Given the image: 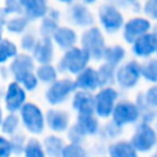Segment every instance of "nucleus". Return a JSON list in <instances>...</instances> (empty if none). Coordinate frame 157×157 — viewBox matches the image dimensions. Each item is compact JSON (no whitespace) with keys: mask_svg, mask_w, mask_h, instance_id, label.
<instances>
[{"mask_svg":"<svg viewBox=\"0 0 157 157\" xmlns=\"http://www.w3.org/2000/svg\"><path fill=\"white\" fill-rule=\"evenodd\" d=\"M98 21H99L101 26L109 33H113L120 30L124 26V14H123L121 8L117 6L112 4L109 2H105L98 7Z\"/></svg>","mask_w":157,"mask_h":157,"instance_id":"nucleus-1","label":"nucleus"},{"mask_svg":"<svg viewBox=\"0 0 157 157\" xmlns=\"http://www.w3.org/2000/svg\"><path fill=\"white\" fill-rule=\"evenodd\" d=\"M152 29V21L146 15H135L130 18L123 26V35L127 41H135L142 35Z\"/></svg>","mask_w":157,"mask_h":157,"instance_id":"nucleus-2","label":"nucleus"},{"mask_svg":"<svg viewBox=\"0 0 157 157\" xmlns=\"http://www.w3.org/2000/svg\"><path fill=\"white\" fill-rule=\"evenodd\" d=\"M68 15H69V19L72 21V24L80 28L92 26L95 21V17L92 14V11L90 10V6L83 3L81 0H77L76 3L69 6Z\"/></svg>","mask_w":157,"mask_h":157,"instance_id":"nucleus-3","label":"nucleus"},{"mask_svg":"<svg viewBox=\"0 0 157 157\" xmlns=\"http://www.w3.org/2000/svg\"><path fill=\"white\" fill-rule=\"evenodd\" d=\"M83 46L84 50L90 52L91 55H95V57H99L103 51V36L101 33L99 28L97 26H90L84 30L83 33Z\"/></svg>","mask_w":157,"mask_h":157,"instance_id":"nucleus-4","label":"nucleus"},{"mask_svg":"<svg viewBox=\"0 0 157 157\" xmlns=\"http://www.w3.org/2000/svg\"><path fill=\"white\" fill-rule=\"evenodd\" d=\"M22 6V13L30 19H41L48 14L50 6L47 0H19Z\"/></svg>","mask_w":157,"mask_h":157,"instance_id":"nucleus-5","label":"nucleus"},{"mask_svg":"<svg viewBox=\"0 0 157 157\" xmlns=\"http://www.w3.org/2000/svg\"><path fill=\"white\" fill-rule=\"evenodd\" d=\"M88 55H90V52L87 50L72 48L66 52V57L63 59V66L72 72H77L84 66Z\"/></svg>","mask_w":157,"mask_h":157,"instance_id":"nucleus-6","label":"nucleus"},{"mask_svg":"<svg viewBox=\"0 0 157 157\" xmlns=\"http://www.w3.org/2000/svg\"><path fill=\"white\" fill-rule=\"evenodd\" d=\"M157 48V35L156 33H145L134 41V50L138 55H149Z\"/></svg>","mask_w":157,"mask_h":157,"instance_id":"nucleus-7","label":"nucleus"},{"mask_svg":"<svg viewBox=\"0 0 157 157\" xmlns=\"http://www.w3.org/2000/svg\"><path fill=\"white\" fill-rule=\"evenodd\" d=\"M24 114V120L26 123V125L35 132H39L43 127V119H41V114L39 112V109L33 105H26L22 110Z\"/></svg>","mask_w":157,"mask_h":157,"instance_id":"nucleus-8","label":"nucleus"},{"mask_svg":"<svg viewBox=\"0 0 157 157\" xmlns=\"http://www.w3.org/2000/svg\"><path fill=\"white\" fill-rule=\"evenodd\" d=\"M156 141V136L155 132L150 130L149 127L144 125V127L139 128V131L135 134L134 136V146L136 149H141V150H147Z\"/></svg>","mask_w":157,"mask_h":157,"instance_id":"nucleus-9","label":"nucleus"},{"mask_svg":"<svg viewBox=\"0 0 157 157\" xmlns=\"http://www.w3.org/2000/svg\"><path fill=\"white\" fill-rule=\"evenodd\" d=\"M52 37L55 39V41H57L61 47H63V48H69V47H72L75 44L77 36H76V32H75L72 28L59 26L57 30H55L54 35H52Z\"/></svg>","mask_w":157,"mask_h":157,"instance_id":"nucleus-10","label":"nucleus"},{"mask_svg":"<svg viewBox=\"0 0 157 157\" xmlns=\"http://www.w3.org/2000/svg\"><path fill=\"white\" fill-rule=\"evenodd\" d=\"M3 18H4L3 24L6 25L7 30H10V32H13V33H22L29 26V22H30V19L28 18L25 14L11 15V17H8V19H6V17H3Z\"/></svg>","mask_w":157,"mask_h":157,"instance_id":"nucleus-11","label":"nucleus"},{"mask_svg":"<svg viewBox=\"0 0 157 157\" xmlns=\"http://www.w3.org/2000/svg\"><path fill=\"white\" fill-rule=\"evenodd\" d=\"M116 98V92L113 90H105L102 91L97 98V109L98 113L102 116H108L112 110L113 99Z\"/></svg>","mask_w":157,"mask_h":157,"instance_id":"nucleus-12","label":"nucleus"},{"mask_svg":"<svg viewBox=\"0 0 157 157\" xmlns=\"http://www.w3.org/2000/svg\"><path fill=\"white\" fill-rule=\"evenodd\" d=\"M13 71L19 80L25 81L29 76H32V73H30V71H32V62H30V59L28 57H21L19 59H17L14 62Z\"/></svg>","mask_w":157,"mask_h":157,"instance_id":"nucleus-13","label":"nucleus"},{"mask_svg":"<svg viewBox=\"0 0 157 157\" xmlns=\"http://www.w3.org/2000/svg\"><path fill=\"white\" fill-rule=\"evenodd\" d=\"M72 83L71 81H59V83L54 84L52 88L48 91V99L51 102H58V101L63 99L68 95V92L72 90Z\"/></svg>","mask_w":157,"mask_h":157,"instance_id":"nucleus-14","label":"nucleus"},{"mask_svg":"<svg viewBox=\"0 0 157 157\" xmlns=\"http://www.w3.org/2000/svg\"><path fill=\"white\" fill-rule=\"evenodd\" d=\"M138 116V112L136 108L132 105H128V103H123L119 105L116 109V120L119 123H125V121H131L135 117Z\"/></svg>","mask_w":157,"mask_h":157,"instance_id":"nucleus-15","label":"nucleus"},{"mask_svg":"<svg viewBox=\"0 0 157 157\" xmlns=\"http://www.w3.org/2000/svg\"><path fill=\"white\" fill-rule=\"evenodd\" d=\"M138 66L135 63H128L124 69H121L119 73V80L124 86H131L138 77Z\"/></svg>","mask_w":157,"mask_h":157,"instance_id":"nucleus-16","label":"nucleus"},{"mask_svg":"<svg viewBox=\"0 0 157 157\" xmlns=\"http://www.w3.org/2000/svg\"><path fill=\"white\" fill-rule=\"evenodd\" d=\"M25 95L24 91L18 87V84H11L10 90H8V95H7V103L10 109H17L19 108V105L22 103Z\"/></svg>","mask_w":157,"mask_h":157,"instance_id":"nucleus-17","label":"nucleus"},{"mask_svg":"<svg viewBox=\"0 0 157 157\" xmlns=\"http://www.w3.org/2000/svg\"><path fill=\"white\" fill-rule=\"evenodd\" d=\"M36 57L39 58L40 61H43V62H46V61L50 59V57H51L52 54V48H51V40H50L47 36H44V39L40 41V43H37V46H36Z\"/></svg>","mask_w":157,"mask_h":157,"instance_id":"nucleus-18","label":"nucleus"},{"mask_svg":"<svg viewBox=\"0 0 157 157\" xmlns=\"http://www.w3.org/2000/svg\"><path fill=\"white\" fill-rule=\"evenodd\" d=\"M75 106L78 108L81 114H91L92 112V102L91 98L86 94H77L75 99Z\"/></svg>","mask_w":157,"mask_h":157,"instance_id":"nucleus-19","label":"nucleus"},{"mask_svg":"<svg viewBox=\"0 0 157 157\" xmlns=\"http://www.w3.org/2000/svg\"><path fill=\"white\" fill-rule=\"evenodd\" d=\"M97 81H98V78H97L95 72L90 69V71H86L78 77L77 84L80 87H86V88H94V87L97 86Z\"/></svg>","mask_w":157,"mask_h":157,"instance_id":"nucleus-20","label":"nucleus"},{"mask_svg":"<svg viewBox=\"0 0 157 157\" xmlns=\"http://www.w3.org/2000/svg\"><path fill=\"white\" fill-rule=\"evenodd\" d=\"M112 157H136L132 147L127 144H119L110 149Z\"/></svg>","mask_w":157,"mask_h":157,"instance_id":"nucleus-21","label":"nucleus"},{"mask_svg":"<svg viewBox=\"0 0 157 157\" xmlns=\"http://www.w3.org/2000/svg\"><path fill=\"white\" fill-rule=\"evenodd\" d=\"M142 11L150 19L157 21V0H145Z\"/></svg>","mask_w":157,"mask_h":157,"instance_id":"nucleus-22","label":"nucleus"},{"mask_svg":"<svg viewBox=\"0 0 157 157\" xmlns=\"http://www.w3.org/2000/svg\"><path fill=\"white\" fill-rule=\"evenodd\" d=\"M66 121H68V119H66V116L62 113H52L51 116H50L51 127L55 128V130H62L66 125Z\"/></svg>","mask_w":157,"mask_h":157,"instance_id":"nucleus-23","label":"nucleus"},{"mask_svg":"<svg viewBox=\"0 0 157 157\" xmlns=\"http://www.w3.org/2000/svg\"><path fill=\"white\" fill-rule=\"evenodd\" d=\"M80 127H83L84 130L88 131V132H94L95 128H97V123H95V120L91 117V114H81Z\"/></svg>","mask_w":157,"mask_h":157,"instance_id":"nucleus-24","label":"nucleus"},{"mask_svg":"<svg viewBox=\"0 0 157 157\" xmlns=\"http://www.w3.org/2000/svg\"><path fill=\"white\" fill-rule=\"evenodd\" d=\"M2 61H6L8 57H11V55H15V46H14L11 41L8 40H3L2 41Z\"/></svg>","mask_w":157,"mask_h":157,"instance_id":"nucleus-25","label":"nucleus"},{"mask_svg":"<svg viewBox=\"0 0 157 157\" xmlns=\"http://www.w3.org/2000/svg\"><path fill=\"white\" fill-rule=\"evenodd\" d=\"M26 157H44L41 147L39 146L37 142H30L26 149Z\"/></svg>","mask_w":157,"mask_h":157,"instance_id":"nucleus-26","label":"nucleus"},{"mask_svg":"<svg viewBox=\"0 0 157 157\" xmlns=\"http://www.w3.org/2000/svg\"><path fill=\"white\" fill-rule=\"evenodd\" d=\"M144 75L150 80H157V61H153L147 66H145Z\"/></svg>","mask_w":157,"mask_h":157,"instance_id":"nucleus-27","label":"nucleus"},{"mask_svg":"<svg viewBox=\"0 0 157 157\" xmlns=\"http://www.w3.org/2000/svg\"><path fill=\"white\" fill-rule=\"evenodd\" d=\"M123 54H124V51H123V48H120V47L109 48L108 51H106V55H108L109 61H112V62H117V61L123 57Z\"/></svg>","mask_w":157,"mask_h":157,"instance_id":"nucleus-28","label":"nucleus"},{"mask_svg":"<svg viewBox=\"0 0 157 157\" xmlns=\"http://www.w3.org/2000/svg\"><path fill=\"white\" fill-rule=\"evenodd\" d=\"M84 152L77 146H68L63 150V157H84Z\"/></svg>","mask_w":157,"mask_h":157,"instance_id":"nucleus-29","label":"nucleus"},{"mask_svg":"<svg viewBox=\"0 0 157 157\" xmlns=\"http://www.w3.org/2000/svg\"><path fill=\"white\" fill-rule=\"evenodd\" d=\"M39 76H40L41 80H52V78L55 77V72L52 68H50V66H46V68H41L40 72H39Z\"/></svg>","mask_w":157,"mask_h":157,"instance_id":"nucleus-30","label":"nucleus"},{"mask_svg":"<svg viewBox=\"0 0 157 157\" xmlns=\"http://www.w3.org/2000/svg\"><path fill=\"white\" fill-rule=\"evenodd\" d=\"M22 46H24L25 48H33V46H35V39H33V36L32 35L25 36V37L22 39Z\"/></svg>","mask_w":157,"mask_h":157,"instance_id":"nucleus-31","label":"nucleus"},{"mask_svg":"<svg viewBox=\"0 0 157 157\" xmlns=\"http://www.w3.org/2000/svg\"><path fill=\"white\" fill-rule=\"evenodd\" d=\"M15 124H17V119H15V117H14V116L8 117L7 121L4 123V131H13L14 127H15Z\"/></svg>","mask_w":157,"mask_h":157,"instance_id":"nucleus-32","label":"nucleus"},{"mask_svg":"<svg viewBox=\"0 0 157 157\" xmlns=\"http://www.w3.org/2000/svg\"><path fill=\"white\" fill-rule=\"evenodd\" d=\"M52 141H54V145H51V142L50 141H47V147H48L50 149V153H51V155H54V153H57V149L58 147L61 146V142L58 141V139H52Z\"/></svg>","mask_w":157,"mask_h":157,"instance_id":"nucleus-33","label":"nucleus"},{"mask_svg":"<svg viewBox=\"0 0 157 157\" xmlns=\"http://www.w3.org/2000/svg\"><path fill=\"white\" fill-rule=\"evenodd\" d=\"M149 101L152 103H155V105H157V87L149 92Z\"/></svg>","mask_w":157,"mask_h":157,"instance_id":"nucleus-34","label":"nucleus"},{"mask_svg":"<svg viewBox=\"0 0 157 157\" xmlns=\"http://www.w3.org/2000/svg\"><path fill=\"white\" fill-rule=\"evenodd\" d=\"M2 145H3V153H2V157H7V153H8V149H10V146H8V144L4 141V139H2Z\"/></svg>","mask_w":157,"mask_h":157,"instance_id":"nucleus-35","label":"nucleus"},{"mask_svg":"<svg viewBox=\"0 0 157 157\" xmlns=\"http://www.w3.org/2000/svg\"><path fill=\"white\" fill-rule=\"evenodd\" d=\"M55 2L61 3V4H65V6H72L73 3H76L77 0H55Z\"/></svg>","mask_w":157,"mask_h":157,"instance_id":"nucleus-36","label":"nucleus"},{"mask_svg":"<svg viewBox=\"0 0 157 157\" xmlns=\"http://www.w3.org/2000/svg\"><path fill=\"white\" fill-rule=\"evenodd\" d=\"M81 2L86 3V4H88V6H92V4H95L98 0H81Z\"/></svg>","mask_w":157,"mask_h":157,"instance_id":"nucleus-37","label":"nucleus"},{"mask_svg":"<svg viewBox=\"0 0 157 157\" xmlns=\"http://www.w3.org/2000/svg\"><path fill=\"white\" fill-rule=\"evenodd\" d=\"M155 157H157V155H156V156H155Z\"/></svg>","mask_w":157,"mask_h":157,"instance_id":"nucleus-38","label":"nucleus"}]
</instances>
